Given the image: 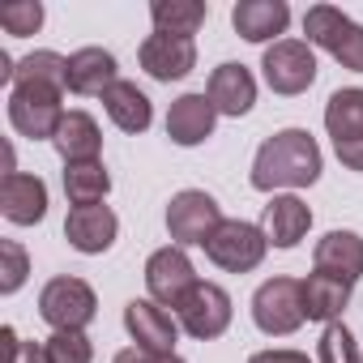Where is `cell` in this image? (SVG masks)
<instances>
[{"instance_id":"1","label":"cell","mask_w":363,"mask_h":363,"mask_svg":"<svg viewBox=\"0 0 363 363\" xmlns=\"http://www.w3.org/2000/svg\"><path fill=\"white\" fill-rule=\"evenodd\" d=\"M320 179V145L308 128H282L261 141L252 158V189L274 193L278 189H308Z\"/></svg>"},{"instance_id":"2","label":"cell","mask_w":363,"mask_h":363,"mask_svg":"<svg viewBox=\"0 0 363 363\" xmlns=\"http://www.w3.org/2000/svg\"><path fill=\"white\" fill-rule=\"evenodd\" d=\"M65 86H48V82H13L9 86V124L30 137V141H52L60 120H65Z\"/></svg>"},{"instance_id":"3","label":"cell","mask_w":363,"mask_h":363,"mask_svg":"<svg viewBox=\"0 0 363 363\" xmlns=\"http://www.w3.org/2000/svg\"><path fill=\"white\" fill-rule=\"evenodd\" d=\"M303 35L308 43H316L320 52H329L342 69L363 73V26L350 22L342 9L333 5H312L303 13Z\"/></svg>"},{"instance_id":"4","label":"cell","mask_w":363,"mask_h":363,"mask_svg":"<svg viewBox=\"0 0 363 363\" xmlns=\"http://www.w3.org/2000/svg\"><path fill=\"white\" fill-rule=\"evenodd\" d=\"M325 128L333 141V154L346 171H363V86L333 90L325 103Z\"/></svg>"},{"instance_id":"5","label":"cell","mask_w":363,"mask_h":363,"mask_svg":"<svg viewBox=\"0 0 363 363\" xmlns=\"http://www.w3.org/2000/svg\"><path fill=\"white\" fill-rule=\"evenodd\" d=\"M269 240L257 223H240V218H223V227L206 240V257L227 269V274H248L265 261Z\"/></svg>"},{"instance_id":"6","label":"cell","mask_w":363,"mask_h":363,"mask_svg":"<svg viewBox=\"0 0 363 363\" xmlns=\"http://www.w3.org/2000/svg\"><path fill=\"white\" fill-rule=\"evenodd\" d=\"M252 320L269 337L295 333L308 320L303 316V282H295V278H269V282H261L257 295H252Z\"/></svg>"},{"instance_id":"7","label":"cell","mask_w":363,"mask_h":363,"mask_svg":"<svg viewBox=\"0 0 363 363\" xmlns=\"http://www.w3.org/2000/svg\"><path fill=\"white\" fill-rule=\"evenodd\" d=\"M94 312H99V299H94V291H90V282H82V278H52L43 291H39V316L60 333V329H82L86 333V325L94 320Z\"/></svg>"},{"instance_id":"8","label":"cell","mask_w":363,"mask_h":363,"mask_svg":"<svg viewBox=\"0 0 363 363\" xmlns=\"http://www.w3.org/2000/svg\"><path fill=\"white\" fill-rule=\"evenodd\" d=\"M218 227H223V210H218V201L210 193L184 189V193L171 197V206H167V231H171V240L179 248H193V244L206 248V240Z\"/></svg>"},{"instance_id":"9","label":"cell","mask_w":363,"mask_h":363,"mask_svg":"<svg viewBox=\"0 0 363 363\" xmlns=\"http://www.w3.org/2000/svg\"><path fill=\"white\" fill-rule=\"evenodd\" d=\"M175 320L189 337L197 342H210V337H223L227 325H231V295L218 286V282H197L175 308Z\"/></svg>"},{"instance_id":"10","label":"cell","mask_w":363,"mask_h":363,"mask_svg":"<svg viewBox=\"0 0 363 363\" xmlns=\"http://www.w3.org/2000/svg\"><path fill=\"white\" fill-rule=\"evenodd\" d=\"M197 282H201V278H197L189 252L179 248V244H167V248H158V252L145 261V291H150V299L162 303V308H179V299H184Z\"/></svg>"},{"instance_id":"11","label":"cell","mask_w":363,"mask_h":363,"mask_svg":"<svg viewBox=\"0 0 363 363\" xmlns=\"http://www.w3.org/2000/svg\"><path fill=\"white\" fill-rule=\"evenodd\" d=\"M265 82L274 94H303L312 82H316V56H312V43L303 39H278L274 48H265Z\"/></svg>"},{"instance_id":"12","label":"cell","mask_w":363,"mask_h":363,"mask_svg":"<svg viewBox=\"0 0 363 363\" xmlns=\"http://www.w3.org/2000/svg\"><path fill=\"white\" fill-rule=\"evenodd\" d=\"M124 329L133 333V342L141 350H158V354H175V337H179V320L154 303V299H128L124 308Z\"/></svg>"},{"instance_id":"13","label":"cell","mask_w":363,"mask_h":363,"mask_svg":"<svg viewBox=\"0 0 363 363\" xmlns=\"http://www.w3.org/2000/svg\"><path fill=\"white\" fill-rule=\"evenodd\" d=\"M137 60L154 82H179L197 65V43L193 39H175V35H150L137 48Z\"/></svg>"},{"instance_id":"14","label":"cell","mask_w":363,"mask_h":363,"mask_svg":"<svg viewBox=\"0 0 363 363\" xmlns=\"http://www.w3.org/2000/svg\"><path fill=\"white\" fill-rule=\"evenodd\" d=\"M0 210L13 227H35L48 214V184L39 175L26 171H9L5 184H0Z\"/></svg>"},{"instance_id":"15","label":"cell","mask_w":363,"mask_h":363,"mask_svg":"<svg viewBox=\"0 0 363 363\" xmlns=\"http://www.w3.org/2000/svg\"><path fill=\"white\" fill-rule=\"evenodd\" d=\"M116 231H120V218H116L107 206H77V210H69V218H65L69 244H73L77 252H86V257L107 252V248L116 244Z\"/></svg>"},{"instance_id":"16","label":"cell","mask_w":363,"mask_h":363,"mask_svg":"<svg viewBox=\"0 0 363 363\" xmlns=\"http://www.w3.org/2000/svg\"><path fill=\"white\" fill-rule=\"evenodd\" d=\"M218 107L210 103V94H179L167 111V137L175 145H201L214 133Z\"/></svg>"},{"instance_id":"17","label":"cell","mask_w":363,"mask_h":363,"mask_svg":"<svg viewBox=\"0 0 363 363\" xmlns=\"http://www.w3.org/2000/svg\"><path fill=\"white\" fill-rule=\"evenodd\" d=\"M231 26L248 43H269V39L278 43V35H286L291 26V9L286 0H240L231 9Z\"/></svg>"},{"instance_id":"18","label":"cell","mask_w":363,"mask_h":363,"mask_svg":"<svg viewBox=\"0 0 363 363\" xmlns=\"http://www.w3.org/2000/svg\"><path fill=\"white\" fill-rule=\"evenodd\" d=\"M312 265H316V274H329V278L354 286V282L363 278V240H359L354 231H329V235L316 244Z\"/></svg>"},{"instance_id":"19","label":"cell","mask_w":363,"mask_h":363,"mask_svg":"<svg viewBox=\"0 0 363 363\" xmlns=\"http://www.w3.org/2000/svg\"><path fill=\"white\" fill-rule=\"evenodd\" d=\"M308 227H312V210L299 197H291V193L269 197V206L261 214V231H265V240L274 248H295L308 235Z\"/></svg>"},{"instance_id":"20","label":"cell","mask_w":363,"mask_h":363,"mask_svg":"<svg viewBox=\"0 0 363 363\" xmlns=\"http://www.w3.org/2000/svg\"><path fill=\"white\" fill-rule=\"evenodd\" d=\"M210 103L218 107V116H248L257 103V77L244 65H218L210 73Z\"/></svg>"},{"instance_id":"21","label":"cell","mask_w":363,"mask_h":363,"mask_svg":"<svg viewBox=\"0 0 363 363\" xmlns=\"http://www.w3.org/2000/svg\"><path fill=\"white\" fill-rule=\"evenodd\" d=\"M52 145L60 150L65 167H69V162H99L103 133H99V124H94V116H90V111H65V120H60V128H56Z\"/></svg>"},{"instance_id":"22","label":"cell","mask_w":363,"mask_h":363,"mask_svg":"<svg viewBox=\"0 0 363 363\" xmlns=\"http://www.w3.org/2000/svg\"><path fill=\"white\" fill-rule=\"evenodd\" d=\"M116 56L103 52V48H82L69 56V90L73 94H107L116 86Z\"/></svg>"},{"instance_id":"23","label":"cell","mask_w":363,"mask_h":363,"mask_svg":"<svg viewBox=\"0 0 363 363\" xmlns=\"http://www.w3.org/2000/svg\"><path fill=\"white\" fill-rule=\"evenodd\" d=\"M346 303H350V282H337V278L316 274V269L303 278V316H308V320L333 325Z\"/></svg>"},{"instance_id":"24","label":"cell","mask_w":363,"mask_h":363,"mask_svg":"<svg viewBox=\"0 0 363 363\" xmlns=\"http://www.w3.org/2000/svg\"><path fill=\"white\" fill-rule=\"evenodd\" d=\"M103 107H107L111 124L124 128V133H145L150 120H154V107H150V99L137 90V82H116V86L103 94Z\"/></svg>"},{"instance_id":"25","label":"cell","mask_w":363,"mask_h":363,"mask_svg":"<svg viewBox=\"0 0 363 363\" xmlns=\"http://www.w3.org/2000/svg\"><path fill=\"white\" fill-rule=\"evenodd\" d=\"M206 0H154L150 18H154V35H175V39H193L206 22Z\"/></svg>"},{"instance_id":"26","label":"cell","mask_w":363,"mask_h":363,"mask_svg":"<svg viewBox=\"0 0 363 363\" xmlns=\"http://www.w3.org/2000/svg\"><path fill=\"white\" fill-rule=\"evenodd\" d=\"M111 193V175L103 162H69L65 167V197L77 206H103V197Z\"/></svg>"},{"instance_id":"27","label":"cell","mask_w":363,"mask_h":363,"mask_svg":"<svg viewBox=\"0 0 363 363\" xmlns=\"http://www.w3.org/2000/svg\"><path fill=\"white\" fill-rule=\"evenodd\" d=\"M316 363H363L359 359V346H354V337H350V329L342 320L325 325V333L316 342Z\"/></svg>"},{"instance_id":"28","label":"cell","mask_w":363,"mask_h":363,"mask_svg":"<svg viewBox=\"0 0 363 363\" xmlns=\"http://www.w3.org/2000/svg\"><path fill=\"white\" fill-rule=\"evenodd\" d=\"M43 346H48V359L52 363H90L94 359V346H90V337L82 329H60Z\"/></svg>"},{"instance_id":"29","label":"cell","mask_w":363,"mask_h":363,"mask_svg":"<svg viewBox=\"0 0 363 363\" xmlns=\"http://www.w3.org/2000/svg\"><path fill=\"white\" fill-rule=\"evenodd\" d=\"M0 291L5 295H13L22 282H26V274H30V261H26V248L18 244V240H5L0 244Z\"/></svg>"},{"instance_id":"30","label":"cell","mask_w":363,"mask_h":363,"mask_svg":"<svg viewBox=\"0 0 363 363\" xmlns=\"http://www.w3.org/2000/svg\"><path fill=\"white\" fill-rule=\"evenodd\" d=\"M0 26L9 35H35L43 26V5L39 0H26V5H5L0 9Z\"/></svg>"},{"instance_id":"31","label":"cell","mask_w":363,"mask_h":363,"mask_svg":"<svg viewBox=\"0 0 363 363\" xmlns=\"http://www.w3.org/2000/svg\"><path fill=\"white\" fill-rule=\"evenodd\" d=\"M111 363H184L179 354H158V350H141V346H128V350H120Z\"/></svg>"},{"instance_id":"32","label":"cell","mask_w":363,"mask_h":363,"mask_svg":"<svg viewBox=\"0 0 363 363\" xmlns=\"http://www.w3.org/2000/svg\"><path fill=\"white\" fill-rule=\"evenodd\" d=\"M248 363H312L303 350H257Z\"/></svg>"},{"instance_id":"33","label":"cell","mask_w":363,"mask_h":363,"mask_svg":"<svg viewBox=\"0 0 363 363\" xmlns=\"http://www.w3.org/2000/svg\"><path fill=\"white\" fill-rule=\"evenodd\" d=\"M13 363H52V359H48V346H39V342H22L18 354H13Z\"/></svg>"}]
</instances>
